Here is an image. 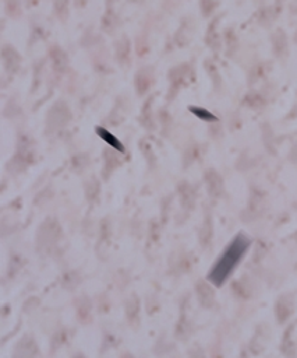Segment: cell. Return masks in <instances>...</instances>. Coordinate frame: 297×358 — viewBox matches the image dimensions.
Listing matches in <instances>:
<instances>
[{"mask_svg":"<svg viewBox=\"0 0 297 358\" xmlns=\"http://www.w3.org/2000/svg\"><path fill=\"white\" fill-rule=\"evenodd\" d=\"M190 358H205V354H204V351L201 350L200 347H195L190 352Z\"/></svg>","mask_w":297,"mask_h":358,"instance_id":"obj_17","label":"cell"},{"mask_svg":"<svg viewBox=\"0 0 297 358\" xmlns=\"http://www.w3.org/2000/svg\"><path fill=\"white\" fill-rule=\"evenodd\" d=\"M191 111L194 112L195 115L201 116L202 119H206V121H213V119H215V116L211 115V114H208L206 111L200 110V108H191Z\"/></svg>","mask_w":297,"mask_h":358,"instance_id":"obj_16","label":"cell"},{"mask_svg":"<svg viewBox=\"0 0 297 358\" xmlns=\"http://www.w3.org/2000/svg\"><path fill=\"white\" fill-rule=\"evenodd\" d=\"M124 358H134V357H131V355H126V357H124Z\"/></svg>","mask_w":297,"mask_h":358,"instance_id":"obj_19","label":"cell"},{"mask_svg":"<svg viewBox=\"0 0 297 358\" xmlns=\"http://www.w3.org/2000/svg\"><path fill=\"white\" fill-rule=\"evenodd\" d=\"M250 246V239L247 237H244L242 234H239L231 245L225 249L224 255L220 256L216 262V265L213 266V269L209 273V280L212 281L215 285L224 284L226 279L231 276L233 272V269L237 266V263L240 262L246 250Z\"/></svg>","mask_w":297,"mask_h":358,"instance_id":"obj_1","label":"cell"},{"mask_svg":"<svg viewBox=\"0 0 297 358\" xmlns=\"http://www.w3.org/2000/svg\"><path fill=\"white\" fill-rule=\"evenodd\" d=\"M38 352L37 344L30 337H24L16 347L14 358H35Z\"/></svg>","mask_w":297,"mask_h":358,"instance_id":"obj_6","label":"cell"},{"mask_svg":"<svg viewBox=\"0 0 297 358\" xmlns=\"http://www.w3.org/2000/svg\"><path fill=\"white\" fill-rule=\"evenodd\" d=\"M97 132H98V134L102 137L108 144H110V146L113 147V148H116L117 151H124V147L121 146V143L119 141V140L116 139L115 136L113 134H110L108 130H105V129H102V128H98L97 129Z\"/></svg>","mask_w":297,"mask_h":358,"instance_id":"obj_11","label":"cell"},{"mask_svg":"<svg viewBox=\"0 0 297 358\" xmlns=\"http://www.w3.org/2000/svg\"><path fill=\"white\" fill-rule=\"evenodd\" d=\"M206 188L212 197H220L224 193V181L216 171L209 170L205 174Z\"/></svg>","mask_w":297,"mask_h":358,"instance_id":"obj_4","label":"cell"},{"mask_svg":"<svg viewBox=\"0 0 297 358\" xmlns=\"http://www.w3.org/2000/svg\"><path fill=\"white\" fill-rule=\"evenodd\" d=\"M67 3H68V0H55V6H56V9L59 10V13L64 12V10H66Z\"/></svg>","mask_w":297,"mask_h":358,"instance_id":"obj_18","label":"cell"},{"mask_svg":"<svg viewBox=\"0 0 297 358\" xmlns=\"http://www.w3.org/2000/svg\"><path fill=\"white\" fill-rule=\"evenodd\" d=\"M179 192H180V200H182L183 206L186 209H193L195 201V193L193 188L188 183H182L179 188Z\"/></svg>","mask_w":297,"mask_h":358,"instance_id":"obj_8","label":"cell"},{"mask_svg":"<svg viewBox=\"0 0 297 358\" xmlns=\"http://www.w3.org/2000/svg\"><path fill=\"white\" fill-rule=\"evenodd\" d=\"M293 312V298L290 295H282L276 302V318L279 322H285Z\"/></svg>","mask_w":297,"mask_h":358,"instance_id":"obj_7","label":"cell"},{"mask_svg":"<svg viewBox=\"0 0 297 358\" xmlns=\"http://www.w3.org/2000/svg\"><path fill=\"white\" fill-rule=\"evenodd\" d=\"M60 237V227L55 220H48L43 223L38 232V248L39 250H50Z\"/></svg>","mask_w":297,"mask_h":358,"instance_id":"obj_2","label":"cell"},{"mask_svg":"<svg viewBox=\"0 0 297 358\" xmlns=\"http://www.w3.org/2000/svg\"><path fill=\"white\" fill-rule=\"evenodd\" d=\"M52 59H53V65L57 72H64L67 65H68V59H67L66 52H63L60 48H55L52 50Z\"/></svg>","mask_w":297,"mask_h":358,"instance_id":"obj_10","label":"cell"},{"mask_svg":"<svg viewBox=\"0 0 297 358\" xmlns=\"http://www.w3.org/2000/svg\"><path fill=\"white\" fill-rule=\"evenodd\" d=\"M131 2H137V0H131Z\"/></svg>","mask_w":297,"mask_h":358,"instance_id":"obj_20","label":"cell"},{"mask_svg":"<svg viewBox=\"0 0 297 358\" xmlns=\"http://www.w3.org/2000/svg\"><path fill=\"white\" fill-rule=\"evenodd\" d=\"M215 5H216V0H201V7H202L205 14H209L212 12Z\"/></svg>","mask_w":297,"mask_h":358,"instance_id":"obj_15","label":"cell"},{"mask_svg":"<svg viewBox=\"0 0 297 358\" xmlns=\"http://www.w3.org/2000/svg\"><path fill=\"white\" fill-rule=\"evenodd\" d=\"M80 358H83V357H80Z\"/></svg>","mask_w":297,"mask_h":358,"instance_id":"obj_21","label":"cell"},{"mask_svg":"<svg viewBox=\"0 0 297 358\" xmlns=\"http://www.w3.org/2000/svg\"><path fill=\"white\" fill-rule=\"evenodd\" d=\"M273 43H275V50L278 55H282L286 50V37L283 35L282 31H278L273 37Z\"/></svg>","mask_w":297,"mask_h":358,"instance_id":"obj_13","label":"cell"},{"mask_svg":"<svg viewBox=\"0 0 297 358\" xmlns=\"http://www.w3.org/2000/svg\"><path fill=\"white\" fill-rule=\"evenodd\" d=\"M135 84H137V88H138L139 94H144L150 85V80L146 77L145 73H139L137 76V80H135Z\"/></svg>","mask_w":297,"mask_h":358,"instance_id":"obj_14","label":"cell"},{"mask_svg":"<svg viewBox=\"0 0 297 358\" xmlns=\"http://www.w3.org/2000/svg\"><path fill=\"white\" fill-rule=\"evenodd\" d=\"M211 237H212V223H211V217H206L205 223L202 225V230L200 232V239L202 245H206L209 242Z\"/></svg>","mask_w":297,"mask_h":358,"instance_id":"obj_12","label":"cell"},{"mask_svg":"<svg viewBox=\"0 0 297 358\" xmlns=\"http://www.w3.org/2000/svg\"><path fill=\"white\" fill-rule=\"evenodd\" d=\"M197 295L202 306L205 308H212L213 303H215V292L211 288V285H208L205 281H198L197 283Z\"/></svg>","mask_w":297,"mask_h":358,"instance_id":"obj_5","label":"cell"},{"mask_svg":"<svg viewBox=\"0 0 297 358\" xmlns=\"http://www.w3.org/2000/svg\"><path fill=\"white\" fill-rule=\"evenodd\" d=\"M71 114L66 104L57 103L56 105L52 107V110L49 111L48 115V128L50 130H57V129L63 128L67 122L70 121Z\"/></svg>","mask_w":297,"mask_h":358,"instance_id":"obj_3","label":"cell"},{"mask_svg":"<svg viewBox=\"0 0 297 358\" xmlns=\"http://www.w3.org/2000/svg\"><path fill=\"white\" fill-rule=\"evenodd\" d=\"M2 55H3V62H5V66H6L7 72L16 70V67L19 65V56H17V54H16L12 48L5 46Z\"/></svg>","mask_w":297,"mask_h":358,"instance_id":"obj_9","label":"cell"}]
</instances>
